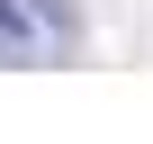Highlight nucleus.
Here are the masks:
<instances>
[{"label":"nucleus","instance_id":"nucleus-1","mask_svg":"<svg viewBox=\"0 0 153 144\" xmlns=\"http://www.w3.org/2000/svg\"><path fill=\"white\" fill-rule=\"evenodd\" d=\"M36 54V18H27V0H0V63H27Z\"/></svg>","mask_w":153,"mask_h":144},{"label":"nucleus","instance_id":"nucleus-2","mask_svg":"<svg viewBox=\"0 0 153 144\" xmlns=\"http://www.w3.org/2000/svg\"><path fill=\"white\" fill-rule=\"evenodd\" d=\"M27 18H36V27H54V36H72V0H27Z\"/></svg>","mask_w":153,"mask_h":144}]
</instances>
